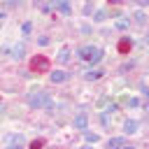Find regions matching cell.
I'll return each mask as SVG.
<instances>
[{
    "instance_id": "obj_29",
    "label": "cell",
    "mask_w": 149,
    "mask_h": 149,
    "mask_svg": "<svg viewBox=\"0 0 149 149\" xmlns=\"http://www.w3.org/2000/svg\"><path fill=\"white\" fill-rule=\"evenodd\" d=\"M0 26H2V21H0Z\"/></svg>"
},
{
    "instance_id": "obj_5",
    "label": "cell",
    "mask_w": 149,
    "mask_h": 149,
    "mask_svg": "<svg viewBox=\"0 0 149 149\" xmlns=\"http://www.w3.org/2000/svg\"><path fill=\"white\" fill-rule=\"evenodd\" d=\"M49 79H51L54 84H63V81L68 79V72H63V70H54V72L49 74Z\"/></svg>"
},
{
    "instance_id": "obj_10",
    "label": "cell",
    "mask_w": 149,
    "mask_h": 149,
    "mask_svg": "<svg viewBox=\"0 0 149 149\" xmlns=\"http://www.w3.org/2000/svg\"><path fill=\"white\" fill-rule=\"evenodd\" d=\"M123 142H126L123 137H109V142H107V149H119Z\"/></svg>"
},
{
    "instance_id": "obj_21",
    "label": "cell",
    "mask_w": 149,
    "mask_h": 149,
    "mask_svg": "<svg viewBox=\"0 0 149 149\" xmlns=\"http://www.w3.org/2000/svg\"><path fill=\"white\" fill-rule=\"evenodd\" d=\"M116 109H119V105H116V102H112V105H109V107H107V109H105V112H107V114H109V112H116Z\"/></svg>"
},
{
    "instance_id": "obj_12",
    "label": "cell",
    "mask_w": 149,
    "mask_h": 149,
    "mask_svg": "<svg viewBox=\"0 0 149 149\" xmlns=\"http://www.w3.org/2000/svg\"><path fill=\"white\" fill-rule=\"evenodd\" d=\"M23 56H26V44L21 42V44L14 47V58H23Z\"/></svg>"
},
{
    "instance_id": "obj_25",
    "label": "cell",
    "mask_w": 149,
    "mask_h": 149,
    "mask_svg": "<svg viewBox=\"0 0 149 149\" xmlns=\"http://www.w3.org/2000/svg\"><path fill=\"white\" fill-rule=\"evenodd\" d=\"M81 149H93V147H91V144H84V147H81Z\"/></svg>"
},
{
    "instance_id": "obj_1",
    "label": "cell",
    "mask_w": 149,
    "mask_h": 149,
    "mask_svg": "<svg viewBox=\"0 0 149 149\" xmlns=\"http://www.w3.org/2000/svg\"><path fill=\"white\" fill-rule=\"evenodd\" d=\"M28 105L33 107V109H54V100H51V95L47 93V91H33V93H28Z\"/></svg>"
},
{
    "instance_id": "obj_8",
    "label": "cell",
    "mask_w": 149,
    "mask_h": 149,
    "mask_svg": "<svg viewBox=\"0 0 149 149\" xmlns=\"http://www.w3.org/2000/svg\"><path fill=\"white\" fill-rule=\"evenodd\" d=\"M58 63H68L70 61V47H61V51H58Z\"/></svg>"
},
{
    "instance_id": "obj_26",
    "label": "cell",
    "mask_w": 149,
    "mask_h": 149,
    "mask_svg": "<svg viewBox=\"0 0 149 149\" xmlns=\"http://www.w3.org/2000/svg\"><path fill=\"white\" fill-rule=\"evenodd\" d=\"M2 19H5V12H0V21H2Z\"/></svg>"
},
{
    "instance_id": "obj_3",
    "label": "cell",
    "mask_w": 149,
    "mask_h": 149,
    "mask_svg": "<svg viewBox=\"0 0 149 149\" xmlns=\"http://www.w3.org/2000/svg\"><path fill=\"white\" fill-rule=\"evenodd\" d=\"M49 68H51V63H49V58L47 56H42V54H37V56H33L30 58V70L33 72H49Z\"/></svg>"
},
{
    "instance_id": "obj_2",
    "label": "cell",
    "mask_w": 149,
    "mask_h": 149,
    "mask_svg": "<svg viewBox=\"0 0 149 149\" xmlns=\"http://www.w3.org/2000/svg\"><path fill=\"white\" fill-rule=\"evenodd\" d=\"M77 56H79L81 61H91V63L95 65V63L102 61V49H98V47H79V49H77Z\"/></svg>"
},
{
    "instance_id": "obj_6",
    "label": "cell",
    "mask_w": 149,
    "mask_h": 149,
    "mask_svg": "<svg viewBox=\"0 0 149 149\" xmlns=\"http://www.w3.org/2000/svg\"><path fill=\"white\" fill-rule=\"evenodd\" d=\"M86 123H88V116H86L84 112L74 116V128H77V130H84V128H86Z\"/></svg>"
},
{
    "instance_id": "obj_13",
    "label": "cell",
    "mask_w": 149,
    "mask_h": 149,
    "mask_svg": "<svg viewBox=\"0 0 149 149\" xmlns=\"http://www.w3.org/2000/svg\"><path fill=\"white\" fill-rule=\"evenodd\" d=\"M56 7H58L63 14H70V0H58V2H56Z\"/></svg>"
},
{
    "instance_id": "obj_9",
    "label": "cell",
    "mask_w": 149,
    "mask_h": 149,
    "mask_svg": "<svg viewBox=\"0 0 149 149\" xmlns=\"http://www.w3.org/2000/svg\"><path fill=\"white\" fill-rule=\"evenodd\" d=\"M102 74H105L102 70H88V72H86V79H88V81H98Z\"/></svg>"
},
{
    "instance_id": "obj_7",
    "label": "cell",
    "mask_w": 149,
    "mask_h": 149,
    "mask_svg": "<svg viewBox=\"0 0 149 149\" xmlns=\"http://www.w3.org/2000/svg\"><path fill=\"white\" fill-rule=\"evenodd\" d=\"M137 128H140V123H137L135 119H128V121L123 123V133H128V135H133V133H137Z\"/></svg>"
},
{
    "instance_id": "obj_4",
    "label": "cell",
    "mask_w": 149,
    "mask_h": 149,
    "mask_svg": "<svg viewBox=\"0 0 149 149\" xmlns=\"http://www.w3.org/2000/svg\"><path fill=\"white\" fill-rule=\"evenodd\" d=\"M116 49H119V54H128V51L133 49V40H130V37H121L119 44H116Z\"/></svg>"
},
{
    "instance_id": "obj_23",
    "label": "cell",
    "mask_w": 149,
    "mask_h": 149,
    "mask_svg": "<svg viewBox=\"0 0 149 149\" xmlns=\"http://www.w3.org/2000/svg\"><path fill=\"white\" fill-rule=\"evenodd\" d=\"M119 149H135V147H130V144H126V142H123V144H121Z\"/></svg>"
},
{
    "instance_id": "obj_11",
    "label": "cell",
    "mask_w": 149,
    "mask_h": 149,
    "mask_svg": "<svg viewBox=\"0 0 149 149\" xmlns=\"http://www.w3.org/2000/svg\"><path fill=\"white\" fill-rule=\"evenodd\" d=\"M128 26H130V21H128V19H121V16H119V19H116V23H114V28H116V30H126Z\"/></svg>"
},
{
    "instance_id": "obj_28",
    "label": "cell",
    "mask_w": 149,
    "mask_h": 149,
    "mask_svg": "<svg viewBox=\"0 0 149 149\" xmlns=\"http://www.w3.org/2000/svg\"><path fill=\"white\" fill-rule=\"evenodd\" d=\"M33 2H35V5H37V2H42V0H33Z\"/></svg>"
},
{
    "instance_id": "obj_14",
    "label": "cell",
    "mask_w": 149,
    "mask_h": 149,
    "mask_svg": "<svg viewBox=\"0 0 149 149\" xmlns=\"http://www.w3.org/2000/svg\"><path fill=\"white\" fill-rule=\"evenodd\" d=\"M42 147H44V140H42V137H37V140H33V142L28 144V149H42Z\"/></svg>"
},
{
    "instance_id": "obj_17",
    "label": "cell",
    "mask_w": 149,
    "mask_h": 149,
    "mask_svg": "<svg viewBox=\"0 0 149 149\" xmlns=\"http://www.w3.org/2000/svg\"><path fill=\"white\" fill-rule=\"evenodd\" d=\"M30 30H33V23H30V21H26V23L21 26V33H23V35H30Z\"/></svg>"
},
{
    "instance_id": "obj_30",
    "label": "cell",
    "mask_w": 149,
    "mask_h": 149,
    "mask_svg": "<svg viewBox=\"0 0 149 149\" xmlns=\"http://www.w3.org/2000/svg\"><path fill=\"white\" fill-rule=\"evenodd\" d=\"M5 149H9V147H5Z\"/></svg>"
},
{
    "instance_id": "obj_18",
    "label": "cell",
    "mask_w": 149,
    "mask_h": 149,
    "mask_svg": "<svg viewBox=\"0 0 149 149\" xmlns=\"http://www.w3.org/2000/svg\"><path fill=\"white\" fill-rule=\"evenodd\" d=\"M123 102H126L128 107H137V105H140V100H137V98H126Z\"/></svg>"
},
{
    "instance_id": "obj_22",
    "label": "cell",
    "mask_w": 149,
    "mask_h": 149,
    "mask_svg": "<svg viewBox=\"0 0 149 149\" xmlns=\"http://www.w3.org/2000/svg\"><path fill=\"white\" fill-rule=\"evenodd\" d=\"M135 5H140V7H144V5H149V0H133Z\"/></svg>"
},
{
    "instance_id": "obj_15",
    "label": "cell",
    "mask_w": 149,
    "mask_h": 149,
    "mask_svg": "<svg viewBox=\"0 0 149 149\" xmlns=\"http://www.w3.org/2000/svg\"><path fill=\"white\" fill-rule=\"evenodd\" d=\"M133 19H135V21H137V23L142 26V23L147 21V14H144V12H135V16H133Z\"/></svg>"
},
{
    "instance_id": "obj_24",
    "label": "cell",
    "mask_w": 149,
    "mask_h": 149,
    "mask_svg": "<svg viewBox=\"0 0 149 149\" xmlns=\"http://www.w3.org/2000/svg\"><path fill=\"white\" fill-rule=\"evenodd\" d=\"M119 2H123V0H109V5H119Z\"/></svg>"
},
{
    "instance_id": "obj_27",
    "label": "cell",
    "mask_w": 149,
    "mask_h": 149,
    "mask_svg": "<svg viewBox=\"0 0 149 149\" xmlns=\"http://www.w3.org/2000/svg\"><path fill=\"white\" fill-rule=\"evenodd\" d=\"M2 112H5V105H0V114H2Z\"/></svg>"
},
{
    "instance_id": "obj_16",
    "label": "cell",
    "mask_w": 149,
    "mask_h": 149,
    "mask_svg": "<svg viewBox=\"0 0 149 149\" xmlns=\"http://www.w3.org/2000/svg\"><path fill=\"white\" fill-rule=\"evenodd\" d=\"M84 137H86L88 144H95V142H98V135H95V133H84Z\"/></svg>"
},
{
    "instance_id": "obj_19",
    "label": "cell",
    "mask_w": 149,
    "mask_h": 149,
    "mask_svg": "<svg viewBox=\"0 0 149 149\" xmlns=\"http://www.w3.org/2000/svg\"><path fill=\"white\" fill-rule=\"evenodd\" d=\"M93 21H98V23H100V21H105V12H102V9H98V12H95V16H93Z\"/></svg>"
},
{
    "instance_id": "obj_20",
    "label": "cell",
    "mask_w": 149,
    "mask_h": 149,
    "mask_svg": "<svg viewBox=\"0 0 149 149\" xmlns=\"http://www.w3.org/2000/svg\"><path fill=\"white\" fill-rule=\"evenodd\" d=\"M37 42L44 47V44H49V37H47V35H42V37H37Z\"/></svg>"
}]
</instances>
